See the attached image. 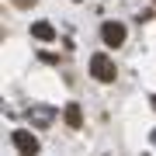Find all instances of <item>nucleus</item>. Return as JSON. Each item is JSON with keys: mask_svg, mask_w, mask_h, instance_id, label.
<instances>
[{"mask_svg": "<svg viewBox=\"0 0 156 156\" xmlns=\"http://www.w3.org/2000/svg\"><path fill=\"white\" fill-rule=\"evenodd\" d=\"M11 142H14L24 156H35V153H38V139H35L31 132H24V128H17V132L11 135Z\"/></svg>", "mask_w": 156, "mask_h": 156, "instance_id": "obj_1", "label": "nucleus"}, {"mask_svg": "<svg viewBox=\"0 0 156 156\" xmlns=\"http://www.w3.org/2000/svg\"><path fill=\"white\" fill-rule=\"evenodd\" d=\"M101 38H104V45L118 49V45L125 42V24H118V21H108L104 28H101Z\"/></svg>", "mask_w": 156, "mask_h": 156, "instance_id": "obj_2", "label": "nucleus"}, {"mask_svg": "<svg viewBox=\"0 0 156 156\" xmlns=\"http://www.w3.org/2000/svg\"><path fill=\"white\" fill-rule=\"evenodd\" d=\"M90 73H94L97 80H104V83H108V80H115V66H111V59H108V56H94V59H90Z\"/></svg>", "mask_w": 156, "mask_h": 156, "instance_id": "obj_3", "label": "nucleus"}, {"mask_svg": "<svg viewBox=\"0 0 156 156\" xmlns=\"http://www.w3.org/2000/svg\"><path fill=\"white\" fill-rule=\"evenodd\" d=\"M31 35H35V38H42V42H52V38H56V31H52V24H45V21L31 24Z\"/></svg>", "mask_w": 156, "mask_h": 156, "instance_id": "obj_4", "label": "nucleus"}, {"mask_svg": "<svg viewBox=\"0 0 156 156\" xmlns=\"http://www.w3.org/2000/svg\"><path fill=\"white\" fill-rule=\"evenodd\" d=\"M66 122H69L73 128L80 125V104H69V108H66Z\"/></svg>", "mask_w": 156, "mask_h": 156, "instance_id": "obj_5", "label": "nucleus"}]
</instances>
